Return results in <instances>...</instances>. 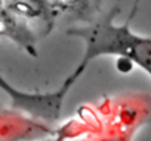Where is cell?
<instances>
[{"label": "cell", "mask_w": 151, "mask_h": 141, "mask_svg": "<svg viewBox=\"0 0 151 141\" xmlns=\"http://www.w3.org/2000/svg\"><path fill=\"white\" fill-rule=\"evenodd\" d=\"M114 15L116 12H111L93 24L73 27L67 31L70 36L80 39L85 45L77 70L68 77L73 83L83 73L89 61L102 55H114L133 62L151 76V37L135 34L129 28V24H116L113 20Z\"/></svg>", "instance_id": "1"}, {"label": "cell", "mask_w": 151, "mask_h": 141, "mask_svg": "<svg viewBox=\"0 0 151 141\" xmlns=\"http://www.w3.org/2000/svg\"><path fill=\"white\" fill-rule=\"evenodd\" d=\"M71 85H73V82H70L67 79L64 82V85L59 88V91H56V92H52V94H24V92L14 89L11 86V83H8L0 76V88L5 92H8L9 97H12L14 106L17 108H24V110H27L36 116H42L47 120H55L56 117H59V110H61L64 95L71 88Z\"/></svg>", "instance_id": "2"}]
</instances>
